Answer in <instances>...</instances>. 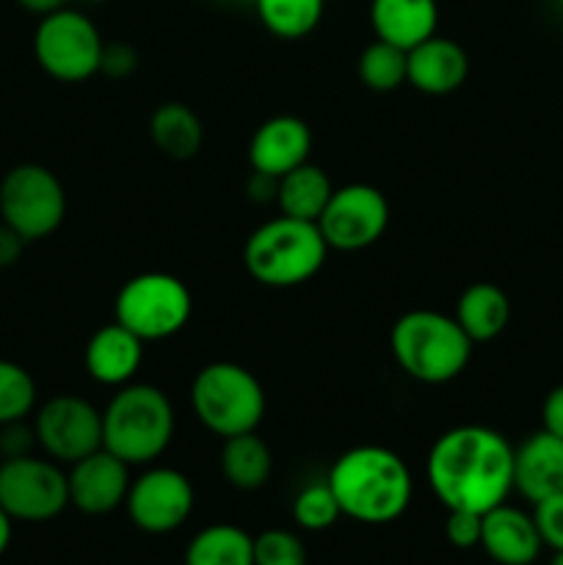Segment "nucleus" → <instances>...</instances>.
Returning a JSON list of instances; mask_svg holds the SVG:
<instances>
[{"label":"nucleus","mask_w":563,"mask_h":565,"mask_svg":"<svg viewBox=\"0 0 563 565\" xmlns=\"http://www.w3.org/2000/svg\"><path fill=\"white\" fill-rule=\"evenodd\" d=\"M425 478L447 511L486 513L513 491V447L486 425H458L434 441Z\"/></svg>","instance_id":"obj_1"},{"label":"nucleus","mask_w":563,"mask_h":565,"mask_svg":"<svg viewBox=\"0 0 563 565\" xmlns=\"http://www.w3.org/2000/svg\"><path fill=\"white\" fill-rule=\"evenodd\" d=\"M0 463H3V452H0Z\"/></svg>","instance_id":"obj_43"},{"label":"nucleus","mask_w":563,"mask_h":565,"mask_svg":"<svg viewBox=\"0 0 563 565\" xmlns=\"http://www.w3.org/2000/svg\"><path fill=\"white\" fill-rule=\"evenodd\" d=\"M0 452L3 458H20V456H33V447L36 441V430L33 425H25V419H17V423L0 425Z\"/></svg>","instance_id":"obj_34"},{"label":"nucleus","mask_w":563,"mask_h":565,"mask_svg":"<svg viewBox=\"0 0 563 565\" xmlns=\"http://www.w3.org/2000/svg\"><path fill=\"white\" fill-rule=\"evenodd\" d=\"M9 544H11V516L0 508V557L6 555Z\"/></svg>","instance_id":"obj_39"},{"label":"nucleus","mask_w":563,"mask_h":565,"mask_svg":"<svg viewBox=\"0 0 563 565\" xmlns=\"http://www.w3.org/2000/svg\"><path fill=\"white\" fill-rule=\"evenodd\" d=\"M36 406V381L22 364L0 359V425L25 419Z\"/></svg>","instance_id":"obj_28"},{"label":"nucleus","mask_w":563,"mask_h":565,"mask_svg":"<svg viewBox=\"0 0 563 565\" xmlns=\"http://www.w3.org/2000/svg\"><path fill=\"white\" fill-rule=\"evenodd\" d=\"M193 312V296L182 279L163 270L138 274L121 285L114 301V320L144 342L180 334Z\"/></svg>","instance_id":"obj_7"},{"label":"nucleus","mask_w":563,"mask_h":565,"mask_svg":"<svg viewBox=\"0 0 563 565\" xmlns=\"http://www.w3.org/2000/svg\"><path fill=\"white\" fill-rule=\"evenodd\" d=\"M254 565H307V546L290 530H265L254 539Z\"/></svg>","instance_id":"obj_30"},{"label":"nucleus","mask_w":563,"mask_h":565,"mask_svg":"<svg viewBox=\"0 0 563 565\" xmlns=\"http://www.w3.org/2000/svg\"><path fill=\"white\" fill-rule=\"evenodd\" d=\"M475 342L450 315L412 309L390 331V351L397 367L419 384H447L467 370Z\"/></svg>","instance_id":"obj_4"},{"label":"nucleus","mask_w":563,"mask_h":565,"mask_svg":"<svg viewBox=\"0 0 563 565\" xmlns=\"http://www.w3.org/2000/svg\"><path fill=\"white\" fill-rule=\"evenodd\" d=\"M221 472L232 489L257 491L268 483L274 472L270 447L257 436V430L241 436H230L221 447Z\"/></svg>","instance_id":"obj_24"},{"label":"nucleus","mask_w":563,"mask_h":565,"mask_svg":"<svg viewBox=\"0 0 563 565\" xmlns=\"http://www.w3.org/2000/svg\"><path fill=\"white\" fill-rule=\"evenodd\" d=\"M326 254L329 246L315 221L279 215L248 235L243 265L257 285L287 290L315 279L326 265Z\"/></svg>","instance_id":"obj_5"},{"label":"nucleus","mask_w":563,"mask_h":565,"mask_svg":"<svg viewBox=\"0 0 563 565\" xmlns=\"http://www.w3.org/2000/svg\"><path fill=\"white\" fill-rule=\"evenodd\" d=\"M513 489L528 502L563 494V439L535 430L513 450Z\"/></svg>","instance_id":"obj_16"},{"label":"nucleus","mask_w":563,"mask_h":565,"mask_svg":"<svg viewBox=\"0 0 563 565\" xmlns=\"http://www.w3.org/2000/svg\"><path fill=\"white\" fill-rule=\"evenodd\" d=\"M44 456L55 463H75L103 447V412L77 395L50 397L33 417Z\"/></svg>","instance_id":"obj_12"},{"label":"nucleus","mask_w":563,"mask_h":565,"mask_svg":"<svg viewBox=\"0 0 563 565\" xmlns=\"http://www.w3.org/2000/svg\"><path fill=\"white\" fill-rule=\"evenodd\" d=\"M17 3H20L25 11H31V14L44 17V14H50V11L64 9L66 0H17Z\"/></svg>","instance_id":"obj_38"},{"label":"nucleus","mask_w":563,"mask_h":565,"mask_svg":"<svg viewBox=\"0 0 563 565\" xmlns=\"http://www.w3.org/2000/svg\"><path fill=\"white\" fill-rule=\"evenodd\" d=\"M88 375L103 386H125L136 379L138 367L144 362V340H138L125 326L114 323L103 326L92 334L83 351Z\"/></svg>","instance_id":"obj_19"},{"label":"nucleus","mask_w":563,"mask_h":565,"mask_svg":"<svg viewBox=\"0 0 563 565\" xmlns=\"http://www.w3.org/2000/svg\"><path fill=\"white\" fill-rule=\"evenodd\" d=\"M64 215L66 191L47 166L20 163L0 180V221L25 243L53 235Z\"/></svg>","instance_id":"obj_9"},{"label":"nucleus","mask_w":563,"mask_h":565,"mask_svg":"<svg viewBox=\"0 0 563 565\" xmlns=\"http://www.w3.org/2000/svg\"><path fill=\"white\" fill-rule=\"evenodd\" d=\"M359 81L370 92H395L406 83V50L395 47V44H386L381 39L370 42L368 47L359 55Z\"/></svg>","instance_id":"obj_27"},{"label":"nucleus","mask_w":563,"mask_h":565,"mask_svg":"<svg viewBox=\"0 0 563 565\" xmlns=\"http://www.w3.org/2000/svg\"><path fill=\"white\" fill-rule=\"evenodd\" d=\"M309 154H312V130L307 121L290 114L263 121L248 141L252 171L270 174L276 180L307 163Z\"/></svg>","instance_id":"obj_15"},{"label":"nucleus","mask_w":563,"mask_h":565,"mask_svg":"<svg viewBox=\"0 0 563 565\" xmlns=\"http://www.w3.org/2000/svg\"><path fill=\"white\" fill-rule=\"evenodd\" d=\"M541 425L550 434L561 436L563 439V384H557L550 395L544 397V406H541Z\"/></svg>","instance_id":"obj_35"},{"label":"nucleus","mask_w":563,"mask_h":565,"mask_svg":"<svg viewBox=\"0 0 563 565\" xmlns=\"http://www.w3.org/2000/svg\"><path fill=\"white\" fill-rule=\"evenodd\" d=\"M174 406L152 384L119 386L103 412V447L127 467L152 463L174 439Z\"/></svg>","instance_id":"obj_3"},{"label":"nucleus","mask_w":563,"mask_h":565,"mask_svg":"<svg viewBox=\"0 0 563 565\" xmlns=\"http://www.w3.org/2000/svg\"><path fill=\"white\" fill-rule=\"evenodd\" d=\"M0 508L11 522H50L70 508V483L53 458L20 456L0 463Z\"/></svg>","instance_id":"obj_10"},{"label":"nucleus","mask_w":563,"mask_h":565,"mask_svg":"<svg viewBox=\"0 0 563 565\" xmlns=\"http://www.w3.org/2000/svg\"><path fill=\"white\" fill-rule=\"evenodd\" d=\"M241 3H252V0H241Z\"/></svg>","instance_id":"obj_44"},{"label":"nucleus","mask_w":563,"mask_h":565,"mask_svg":"<svg viewBox=\"0 0 563 565\" xmlns=\"http://www.w3.org/2000/svg\"><path fill=\"white\" fill-rule=\"evenodd\" d=\"M453 318L472 342H491L506 331L511 320V301L502 287L491 281H475L458 296Z\"/></svg>","instance_id":"obj_21"},{"label":"nucleus","mask_w":563,"mask_h":565,"mask_svg":"<svg viewBox=\"0 0 563 565\" xmlns=\"http://www.w3.org/2000/svg\"><path fill=\"white\" fill-rule=\"evenodd\" d=\"M105 39L99 28L77 9L50 11L33 33L36 64L53 81L83 83L99 72Z\"/></svg>","instance_id":"obj_8"},{"label":"nucleus","mask_w":563,"mask_h":565,"mask_svg":"<svg viewBox=\"0 0 563 565\" xmlns=\"http://www.w3.org/2000/svg\"><path fill=\"white\" fill-rule=\"evenodd\" d=\"M340 516V502H337L334 491L329 489L326 480L304 486L296 494V500H293V522L301 530H307V533L329 530Z\"/></svg>","instance_id":"obj_29"},{"label":"nucleus","mask_w":563,"mask_h":565,"mask_svg":"<svg viewBox=\"0 0 563 565\" xmlns=\"http://www.w3.org/2000/svg\"><path fill=\"white\" fill-rule=\"evenodd\" d=\"M83 3H105V0H83Z\"/></svg>","instance_id":"obj_41"},{"label":"nucleus","mask_w":563,"mask_h":565,"mask_svg":"<svg viewBox=\"0 0 563 565\" xmlns=\"http://www.w3.org/2000/svg\"><path fill=\"white\" fill-rule=\"evenodd\" d=\"M191 406L213 436L252 434L265 417V390L257 375L237 362H210L191 384Z\"/></svg>","instance_id":"obj_6"},{"label":"nucleus","mask_w":563,"mask_h":565,"mask_svg":"<svg viewBox=\"0 0 563 565\" xmlns=\"http://www.w3.org/2000/svg\"><path fill=\"white\" fill-rule=\"evenodd\" d=\"M149 138L171 160H191L204 141L202 119L185 103H163L149 116Z\"/></svg>","instance_id":"obj_23"},{"label":"nucleus","mask_w":563,"mask_h":565,"mask_svg":"<svg viewBox=\"0 0 563 565\" xmlns=\"http://www.w3.org/2000/svg\"><path fill=\"white\" fill-rule=\"evenodd\" d=\"M557 6H561V9H563V0H557Z\"/></svg>","instance_id":"obj_42"},{"label":"nucleus","mask_w":563,"mask_h":565,"mask_svg":"<svg viewBox=\"0 0 563 565\" xmlns=\"http://www.w3.org/2000/svg\"><path fill=\"white\" fill-rule=\"evenodd\" d=\"M193 486L180 469L149 467L127 491V513L132 524L149 535H163L182 527L193 511Z\"/></svg>","instance_id":"obj_13"},{"label":"nucleus","mask_w":563,"mask_h":565,"mask_svg":"<svg viewBox=\"0 0 563 565\" xmlns=\"http://www.w3.org/2000/svg\"><path fill=\"white\" fill-rule=\"evenodd\" d=\"M185 565H254V539L235 524H210L188 544Z\"/></svg>","instance_id":"obj_25"},{"label":"nucleus","mask_w":563,"mask_h":565,"mask_svg":"<svg viewBox=\"0 0 563 565\" xmlns=\"http://www.w3.org/2000/svg\"><path fill=\"white\" fill-rule=\"evenodd\" d=\"M480 546L497 565H530L541 555L544 544L533 516L502 502L484 513Z\"/></svg>","instance_id":"obj_18"},{"label":"nucleus","mask_w":563,"mask_h":565,"mask_svg":"<svg viewBox=\"0 0 563 565\" xmlns=\"http://www.w3.org/2000/svg\"><path fill=\"white\" fill-rule=\"evenodd\" d=\"M480 524H484V513L447 511V544L456 546V550H472V546H480Z\"/></svg>","instance_id":"obj_32"},{"label":"nucleus","mask_w":563,"mask_h":565,"mask_svg":"<svg viewBox=\"0 0 563 565\" xmlns=\"http://www.w3.org/2000/svg\"><path fill=\"white\" fill-rule=\"evenodd\" d=\"M370 25L375 39L401 50L417 47L439 25L436 0H370Z\"/></svg>","instance_id":"obj_20"},{"label":"nucleus","mask_w":563,"mask_h":565,"mask_svg":"<svg viewBox=\"0 0 563 565\" xmlns=\"http://www.w3.org/2000/svg\"><path fill=\"white\" fill-rule=\"evenodd\" d=\"M390 226V202L379 188L368 182H351V185L334 188L329 204L320 213L318 230L326 246L337 252H362Z\"/></svg>","instance_id":"obj_11"},{"label":"nucleus","mask_w":563,"mask_h":565,"mask_svg":"<svg viewBox=\"0 0 563 565\" xmlns=\"http://www.w3.org/2000/svg\"><path fill=\"white\" fill-rule=\"evenodd\" d=\"M66 483H70L72 508L86 516H105L125 505L132 478L130 467L121 458L99 447L97 452L72 463Z\"/></svg>","instance_id":"obj_14"},{"label":"nucleus","mask_w":563,"mask_h":565,"mask_svg":"<svg viewBox=\"0 0 563 565\" xmlns=\"http://www.w3.org/2000/svg\"><path fill=\"white\" fill-rule=\"evenodd\" d=\"M533 522L541 535V544L550 546L552 552L563 550V494L535 502Z\"/></svg>","instance_id":"obj_31"},{"label":"nucleus","mask_w":563,"mask_h":565,"mask_svg":"<svg viewBox=\"0 0 563 565\" xmlns=\"http://www.w3.org/2000/svg\"><path fill=\"white\" fill-rule=\"evenodd\" d=\"M259 22L276 39H304L320 25L326 0H252Z\"/></svg>","instance_id":"obj_26"},{"label":"nucleus","mask_w":563,"mask_h":565,"mask_svg":"<svg viewBox=\"0 0 563 565\" xmlns=\"http://www.w3.org/2000/svg\"><path fill=\"white\" fill-rule=\"evenodd\" d=\"M22 248H25V237L0 221V268H11L22 257Z\"/></svg>","instance_id":"obj_36"},{"label":"nucleus","mask_w":563,"mask_h":565,"mask_svg":"<svg viewBox=\"0 0 563 565\" xmlns=\"http://www.w3.org/2000/svg\"><path fill=\"white\" fill-rule=\"evenodd\" d=\"M340 502L342 516L362 524H390L412 502V472L395 450L359 445L342 452L326 478Z\"/></svg>","instance_id":"obj_2"},{"label":"nucleus","mask_w":563,"mask_h":565,"mask_svg":"<svg viewBox=\"0 0 563 565\" xmlns=\"http://www.w3.org/2000/svg\"><path fill=\"white\" fill-rule=\"evenodd\" d=\"M138 70V53L127 42H105L103 58H99V75L114 77H130Z\"/></svg>","instance_id":"obj_33"},{"label":"nucleus","mask_w":563,"mask_h":565,"mask_svg":"<svg viewBox=\"0 0 563 565\" xmlns=\"http://www.w3.org/2000/svg\"><path fill=\"white\" fill-rule=\"evenodd\" d=\"M276 188H279L276 177L259 174V171H252V177H248V199L252 202H276Z\"/></svg>","instance_id":"obj_37"},{"label":"nucleus","mask_w":563,"mask_h":565,"mask_svg":"<svg viewBox=\"0 0 563 565\" xmlns=\"http://www.w3.org/2000/svg\"><path fill=\"white\" fill-rule=\"evenodd\" d=\"M406 83L417 92L442 97L464 86L469 75V58L464 47L453 39L434 33L406 53Z\"/></svg>","instance_id":"obj_17"},{"label":"nucleus","mask_w":563,"mask_h":565,"mask_svg":"<svg viewBox=\"0 0 563 565\" xmlns=\"http://www.w3.org/2000/svg\"><path fill=\"white\" fill-rule=\"evenodd\" d=\"M334 185H331L329 174L315 163H301L298 169L287 171L279 177V188H276V207L282 215H290L298 221H315L318 224L320 213L329 204Z\"/></svg>","instance_id":"obj_22"},{"label":"nucleus","mask_w":563,"mask_h":565,"mask_svg":"<svg viewBox=\"0 0 563 565\" xmlns=\"http://www.w3.org/2000/svg\"><path fill=\"white\" fill-rule=\"evenodd\" d=\"M550 565H563V550L552 552V561H550Z\"/></svg>","instance_id":"obj_40"}]
</instances>
